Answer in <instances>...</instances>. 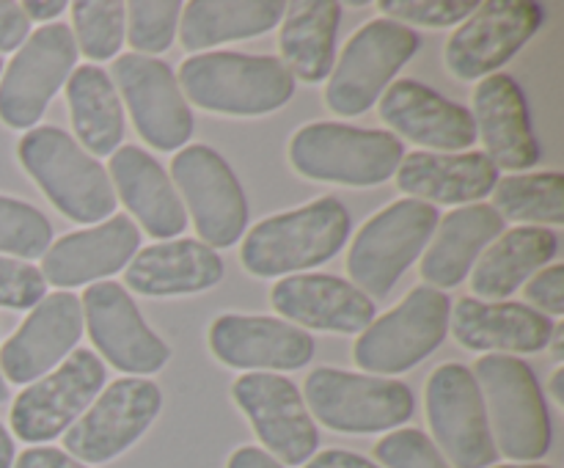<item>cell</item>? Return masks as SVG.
Listing matches in <instances>:
<instances>
[{"instance_id":"2","label":"cell","mask_w":564,"mask_h":468,"mask_svg":"<svg viewBox=\"0 0 564 468\" xmlns=\"http://www.w3.org/2000/svg\"><path fill=\"white\" fill-rule=\"evenodd\" d=\"M350 237V213L334 196L273 215L253 226L242 242V268L259 279L301 273L328 262Z\"/></svg>"},{"instance_id":"40","label":"cell","mask_w":564,"mask_h":468,"mask_svg":"<svg viewBox=\"0 0 564 468\" xmlns=\"http://www.w3.org/2000/svg\"><path fill=\"white\" fill-rule=\"evenodd\" d=\"M47 295V281L42 270L22 259L0 257V306L3 308H33Z\"/></svg>"},{"instance_id":"29","label":"cell","mask_w":564,"mask_h":468,"mask_svg":"<svg viewBox=\"0 0 564 468\" xmlns=\"http://www.w3.org/2000/svg\"><path fill=\"white\" fill-rule=\"evenodd\" d=\"M505 235V218L490 204H468L441 220L427 253L422 275L433 290L457 286L474 270L485 248Z\"/></svg>"},{"instance_id":"5","label":"cell","mask_w":564,"mask_h":468,"mask_svg":"<svg viewBox=\"0 0 564 468\" xmlns=\"http://www.w3.org/2000/svg\"><path fill=\"white\" fill-rule=\"evenodd\" d=\"M402 157L405 146L391 132L334 121L306 124L290 141V160L297 174L336 185H380L397 174Z\"/></svg>"},{"instance_id":"30","label":"cell","mask_w":564,"mask_h":468,"mask_svg":"<svg viewBox=\"0 0 564 468\" xmlns=\"http://www.w3.org/2000/svg\"><path fill=\"white\" fill-rule=\"evenodd\" d=\"M556 248L560 240L543 226H518L505 231L499 240L490 242L488 251H482L477 268L471 270L474 295L485 303H501L540 273L556 257Z\"/></svg>"},{"instance_id":"36","label":"cell","mask_w":564,"mask_h":468,"mask_svg":"<svg viewBox=\"0 0 564 468\" xmlns=\"http://www.w3.org/2000/svg\"><path fill=\"white\" fill-rule=\"evenodd\" d=\"M53 240V226L33 204L0 196V253L11 259L44 257Z\"/></svg>"},{"instance_id":"14","label":"cell","mask_w":564,"mask_h":468,"mask_svg":"<svg viewBox=\"0 0 564 468\" xmlns=\"http://www.w3.org/2000/svg\"><path fill=\"white\" fill-rule=\"evenodd\" d=\"M176 191L185 198L204 246L229 248L248 224V202L240 179L207 143H191L171 163Z\"/></svg>"},{"instance_id":"15","label":"cell","mask_w":564,"mask_h":468,"mask_svg":"<svg viewBox=\"0 0 564 468\" xmlns=\"http://www.w3.org/2000/svg\"><path fill=\"white\" fill-rule=\"evenodd\" d=\"M545 22V9L529 0H490L446 42V69L460 80H482L516 58Z\"/></svg>"},{"instance_id":"6","label":"cell","mask_w":564,"mask_h":468,"mask_svg":"<svg viewBox=\"0 0 564 468\" xmlns=\"http://www.w3.org/2000/svg\"><path fill=\"white\" fill-rule=\"evenodd\" d=\"M438 229V209L419 198H402L361 226L347 253L352 286L367 297H386L400 275L424 253Z\"/></svg>"},{"instance_id":"44","label":"cell","mask_w":564,"mask_h":468,"mask_svg":"<svg viewBox=\"0 0 564 468\" xmlns=\"http://www.w3.org/2000/svg\"><path fill=\"white\" fill-rule=\"evenodd\" d=\"M306 468H380L369 457L347 449H325L306 462Z\"/></svg>"},{"instance_id":"10","label":"cell","mask_w":564,"mask_h":468,"mask_svg":"<svg viewBox=\"0 0 564 468\" xmlns=\"http://www.w3.org/2000/svg\"><path fill=\"white\" fill-rule=\"evenodd\" d=\"M427 422L435 440L444 451V460L455 468H488L494 466L496 449L490 433L488 411H485L482 391L474 372L463 363H444L435 369L424 389Z\"/></svg>"},{"instance_id":"42","label":"cell","mask_w":564,"mask_h":468,"mask_svg":"<svg viewBox=\"0 0 564 468\" xmlns=\"http://www.w3.org/2000/svg\"><path fill=\"white\" fill-rule=\"evenodd\" d=\"M28 36H31V20L22 11V3L0 0V53L20 50Z\"/></svg>"},{"instance_id":"47","label":"cell","mask_w":564,"mask_h":468,"mask_svg":"<svg viewBox=\"0 0 564 468\" xmlns=\"http://www.w3.org/2000/svg\"><path fill=\"white\" fill-rule=\"evenodd\" d=\"M14 466V440H11L9 429L0 424V468Z\"/></svg>"},{"instance_id":"48","label":"cell","mask_w":564,"mask_h":468,"mask_svg":"<svg viewBox=\"0 0 564 468\" xmlns=\"http://www.w3.org/2000/svg\"><path fill=\"white\" fill-rule=\"evenodd\" d=\"M549 345H551V356H554V361H562L564 358V328L562 325H554V334H551Z\"/></svg>"},{"instance_id":"37","label":"cell","mask_w":564,"mask_h":468,"mask_svg":"<svg viewBox=\"0 0 564 468\" xmlns=\"http://www.w3.org/2000/svg\"><path fill=\"white\" fill-rule=\"evenodd\" d=\"M182 3L176 0H135L127 3V42L135 55L165 53L180 28Z\"/></svg>"},{"instance_id":"27","label":"cell","mask_w":564,"mask_h":468,"mask_svg":"<svg viewBox=\"0 0 564 468\" xmlns=\"http://www.w3.org/2000/svg\"><path fill=\"white\" fill-rule=\"evenodd\" d=\"M499 168L485 152H411L397 168V185L424 204H468L494 193Z\"/></svg>"},{"instance_id":"21","label":"cell","mask_w":564,"mask_h":468,"mask_svg":"<svg viewBox=\"0 0 564 468\" xmlns=\"http://www.w3.org/2000/svg\"><path fill=\"white\" fill-rule=\"evenodd\" d=\"M141 246V231L127 215H113L91 229L72 231L44 251L42 275L58 290L91 284L119 273Z\"/></svg>"},{"instance_id":"17","label":"cell","mask_w":564,"mask_h":468,"mask_svg":"<svg viewBox=\"0 0 564 468\" xmlns=\"http://www.w3.org/2000/svg\"><path fill=\"white\" fill-rule=\"evenodd\" d=\"M132 124L149 146L174 152L193 135V113L174 72L160 58L124 53L110 66Z\"/></svg>"},{"instance_id":"20","label":"cell","mask_w":564,"mask_h":468,"mask_svg":"<svg viewBox=\"0 0 564 468\" xmlns=\"http://www.w3.org/2000/svg\"><path fill=\"white\" fill-rule=\"evenodd\" d=\"M209 350L235 369H301L312 361L314 339L297 325L262 314H220L209 325Z\"/></svg>"},{"instance_id":"12","label":"cell","mask_w":564,"mask_h":468,"mask_svg":"<svg viewBox=\"0 0 564 468\" xmlns=\"http://www.w3.org/2000/svg\"><path fill=\"white\" fill-rule=\"evenodd\" d=\"M75 61L77 44L69 25L53 22L31 33L0 80V121L11 130H33L75 72Z\"/></svg>"},{"instance_id":"1","label":"cell","mask_w":564,"mask_h":468,"mask_svg":"<svg viewBox=\"0 0 564 468\" xmlns=\"http://www.w3.org/2000/svg\"><path fill=\"white\" fill-rule=\"evenodd\" d=\"M176 83L193 105L226 116L273 113L295 94V77L279 58L226 50L187 58Z\"/></svg>"},{"instance_id":"51","label":"cell","mask_w":564,"mask_h":468,"mask_svg":"<svg viewBox=\"0 0 564 468\" xmlns=\"http://www.w3.org/2000/svg\"><path fill=\"white\" fill-rule=\"evenodd\" d=\"M6 396H9V385H6V378H3V372H0V402H3Z\"/></svg>"},{"instance_id":"49","label":"cell","mask_w":564,"mask_h":468,"mask_svg":"<svg viewBox=\"0 0 564 468\" xmlns=\"http://www.w3.org/2000/svg\"><path fill=\"white\" fill-rule=\"evenodd\" d=\"M551 396L556 400V405H564V369H556L551 378Z\"/></svg>"},{"instance_id":"26","label":"cell","mask_w":564,"mask_h":468,"mask_svg":"<svg viewBox=\"0 0 564 468\" xmlns=\"http://www.w3.org/2000/svg\"><path fill=\"white\" fill-rule=\"evenodd\" d=\"M455 339L466 350L488 352H538L549 347L554 319L534 312L527 303H485L460 297L455 306Z\"/></svg>"},{"instance_id":"22","label":"cell","mask_w":564,"mask_h":468,"mask_svg":"<svg viewBox=\"0 0 564 468\" xmlns=\"http://www.w3.org/2000/svg\"><path fill=\"white\" fill-rule=\"evenodd\" d=\"M380 119L419 146L460 152L477 141L471 110L441 97L419 80H397L380 97Z\"/></svg>"},{"instance_id":"31","label":"cell","mask_w":564,"mask_h":468,"mask_svg":"<svg viewBox=\"0 0 564 468\" xmlns=\"http://www.w3.org/2000/svg\"><path fill=\"white\" fill-rule=\"evenodd\" d=\"M341 6L334 0H303L286 6L281 20V64L303 83H319L334 72Z\"/></svg>"},{"instance_id":"52","label":"cell","mask_w":564,"mask_h":468,"mask_svg":"<svg viewBox=\"0 0 564 468\" xmlns=\"http://www.w3.org/2000/svg\"><path fill=\"white\" fill-rule=\"evenodd\" d=\"M0 72H3V58H0Z\"/></svg>"},{"instance_id":"4","label":"cell","mask_w":564,"mask_h":468,"mask_svg":"<svg viewBox=\"0 0 564 468\" xmlns=\"http://www.w3.org/2000/svg\"><path fill=\"white\" fill-rule=\"evenodd\" d=\"M474 380L482 391L490 433L499 438L501 455L518 462L549 455L551 416L532 367L516 356L490 352L477 361Z\"/></svg>"},{"instance_id":"23","label":"cell","mask_w":564,"mask_h":468,"mask_svg":"<svg viewBox=\"0 0 564 468\" xmlns=\"http://www.w3.org/2000/svg\"><path fill=\"white\" fill-rule=\"evenodd\" d=\"M270 303L281 317L297 323V328L361 334L375 319L372 297L336 275L295 273L281 279L270 292Z\"/></svg>"},{"instance_id":"45","label":"cell","mask_w":564,"mask_h":468,"mask_svg":"<svg viewBox=\"0 0 564 468\" xmlns=\"http://www.w3.org/2000/svg\"><path fill=\"white\" fill-rule=\"evenodd\" d=\"M226 468H284L273 455H268L264 449L257 446H240L235 455L229 457Z\"/></svg>"},{"instance_id":"43","label":"cell","mask_w":564,"mask_h":468,"mask_svg":"<svg viewBox=\"0 0 564 468\" xmlns=\"http://www.w3.org/2000/svg\"><path fill=\"white\" fill-rule=\"evenodd\" d=\"M14 468H88L86 462L75 460L66 451L53 449V446H31L17 457Z\"/></svg>"},{"instance_id":"16","label":"cell","mask_w":564,"mask_h":468,"mask_svg":"<svg viewBox=\"0 0 564 468\" xmlns=\"http://www.w3.org/2000/svg\"><path fill=\"white\" fill-rule=\"evenodd\" d=\"M231 396L251 422L268 455L284 466H303L317 451L319 433L301 389L284 374L248 372L231 385Z\"/></svg>"},{"instance_id":"25","label":"cell","mask_w":564,"mask_h":468,"mask_svg":"<svg viewBox=\"0 0 564 468\" xmlns=\"http://www.w3.org/2000/svg\"><path fill=\"white\" fill-rule=\"evenodd\" d=\"M110 185L119 191L121 202L147 229V235L160 240H174L187 226V209L180 193L171 185L163 165L143 152L141 146L116 149L110 154Z\"/></svg>"},{"instance_id":"28","label":"cell","mask_w":564,"mask_h":468,"mask_svg":"<svg viewBox=\"0 0 564 468\" xmlns=\"http://www.w3.org/2000/svg\"><path fill=\"white\" fill-rule=\"evenodd\" d=\"M127 286L138 295L171 297L213 290L224 279V259L198 240H165L147 246L127 268Z\"/></svg>"},{"instance_id":"34","label":"cell","mask_w":564,"mask_h":468,"mask_svg":"<svg viewBox=\"0 0 564 468\" xmlns=\"http://www.w3.org/2000/svg\"><path fill=\"white\" fill-rule=\"evenodd\" d=\"M494 209L518 224H564V176L560 171H521L496 182Z\"/></svg>"},{"instance_id":"13","label":"cell","mask_w":564,"mask_h":468,"mask_svg":"<svg viewBox=\"0 0 564 468\" xmlns=\"http://www.w3.org/2000/svg\"><path fill=\"white\" fill-rule=\"evenodd\" d=\"M160 407L163 394L152 380H113L64 433L66 455L80 462H110L152 427Z\"/></svg>"},{"instance_id":"35","label":"cell","mask_w":564,"mask_h":468,"mask_svg":"<svg viewBox=\"0 0 564 468\" xmlns=\"http://www.w3.org/2000/svg\"><path fill=\"white\" fill-rule=\"evenodd\" d=\"M124 17L127 6L116 0H80L72 3V22H75V44L91 61L116 58L124 44Z\"/></svg>"},{"instance_id":"18","label":"cell","mask_w":564,"mask_h":468,"mask_svg":"<svg viewBox=\"0 0 564 468\" xmlns=\"http://www.w3.org/2000/svg\"><path fill=\"white\" fill-rule=\"evenodd\" d=\"M83 325L102 352L105 361L119 372L154 374L171 358L169 345L147 325L135 301L116 281H97L80 297Z\"/></svg>"},{"instance_id":"32","label":"cell","mask_w":564,"mask_h":468,"mask_svg":"<svg viewBox=\"0 0 564 468\" xmlns=\"http://www.w3.org/2000/svg\"><path fill=\"white\" fill-rule=\"evenodd\" d=\"M284 11L286 3L281 0H231V3L193 0L180 17L182 47L196 53L215 44L259 36L273 31L284 20Z\"/></svg>"},{"instance_id":"38","label":"cell","mask_w":564,"mask_h":468,"mask_svg":"<svg viewBox=\"0 0 564 468\" xmlns=\"http://www.w3.org/2000/svg\"><path fill=\"white\" fill-rule=\"evenodd\" d=\"M479 3L474 0H380L378 9L389 14L386 20L408 22L422 28H446L468 20Z\"/></svg>"},{"instance_id":"24","label":"cell","mask_w":564,"mask_h":468,"mask_svg":"<svg viewBox=\"0 0 564 468\" xmlns=\"http://www.w3.org/2000/svg\"><path fill=\"white\" fill-rule=\"evenodd\" d=\"M474 124L496 168L523 171L540 163V143L529 119L527 97L510 75H490L474 91Z\"/></svg>"},{"instance_id":"19","label":"cell","mask_w":564,"mask_h":468,"mask_svg":"<svg viewBox=\"0 0 564 468\" xmlns=\"http://www.w3.org/2000/svg\"><path fill=\"white\" fill-rule=\"evenodd\" d=\"M83 336L80 297L72 292L44 295L25 323L0 347V372L11 383H33L53 372L61 361L75 352Z\"/></svg>"},{"instance_id":"46","label":"cell","mask_w":564,"mask_h":468,"mask_svg":"<svg viewBox=\"0 0 564 468\" xmlns=\"http://www.w3.org/2000/svg\"><path fill=\"white\" fill-rule=\"evenodd\" d=\"M66 6H69L66 0H50V3H42V0H28V3H22V11L28 14V20L50 22L58 14H64Z\"/></svg>"},{"instance_id":"3","label":"cell","mask_w":564,"mask_h":468,"mask_svg":"<svg viewBox=\"0 0 564 468\" xmlns=\"http://www.w3.org/2000/svg\"><path fill=\"white\" fill-rule=\"evenodd\" d=\"M22 168L58 213L75 224H99L116 213L108 171L58 127H33L17 146Z\"/></svg>"},{"instance_id":"8","label":"cell","mask_w":564,"mask_h":468,"mask_svg":"<svg viewBox=\"0 0 564 468\" xmlns=\"http://www.w3.org/2000/svg\"><path fill=\"white\" fill-rule=\"evenodd\" d=\"M452 303L433 286H416L405 301L361 330L352 358L375 374H400L433 356L449 330Z\"/></svg>"},{"instance_id":"33","label":"cell","mask_w":564,"mask_h":468,"mask_svg":"<svg viewBox=\"0 0 564 468\" xmlns=\"http://www.w3.org/2000/svg\"><path fill=\"white\" fill-rule=\"evenodd\" d=\"M66 99L80 146L91 157L113 154L124 138V110L113 80L94 64L77 66L66 80Z\"/></svg>"},{"instance_id":"39","label":"cell","mask_w":564,"mask_h":468,"mask_svg":"<svg viewBox=\"0 0 564 468\" xmlns=\"http://www.w3.org/2000/svg\"><path fill=\"white\" fill-rule=\"evenodd\" d=\"M375 457L386 468H452L422 429L389 433L375 446Z\"/></svg>"},{"instance_id":"7","label":"cell","mask_w":564,"mask_h":468,"mask_svg":"<svg viewBox=\"0 0 564 468\" xmlns=\"http://www.w3.org/2000/svg\"><path fill=\"white\" fill-rule=\"evenodd\" d=\"M308 413L336 433H383L413 416V391L400 380L356 374L345 369H314L303 385Z\"/></svg>"},{"instance_id":"11","label":"cell","mask_w":564,"mask_h":468,"mask_svg":"<svg viewBox=\"0 0 564 468\" xmlns=\"http://www.w3.org/2000/svg\"><path fill=\"white\" fill-rule=\"evenodd\" d=\"M105 385V367L97 352L80 350L61 361L53 372L33 380L11 405V427L25 444H44L64 435L88 411Z\"/></svg>"},{"instance_id":"41","label":"cell","mask_w":564,"mask_h":468,"mask_svg":"<svg viewBox=\"0 0 564 468\" xmlns=\"http://www.w3.org/2000/svg\"><path fill=\"white\" fill-rule=\"evenodd\" d=\"M527 301L532 303L534 312L545 314V317H562L564 314V268L562 264H551L534 273L527 281L523 290Z\"/></svg>"},{"instance_id":"50","label":"cell","mask_w":564,"mask_h":468,"mask_svg":"<svg viewBox=\"0 0 564 468\" xmlns=\"http://www.w3.org/2000/svg\"><path fill=\"white\" fill-rule=\"evenodd\" d=\"M496 468H549V466H538V462H512V466H496Z\"/></svg>"},{"instance_id":"9","label":"cell","mask_w":564,"mask_h":468,"mask_svg":"<svg viewBox=\"0 0 564 468\" xmlns=\"http://www.w3.org/2000/svg\"><path fill=\"white\" fill-rule=\"evenodd\" d=\"M419 33L394 20H372L347 42L330 72L325 102L339 116H361L383 97L397 72L416 55Z\"/></svg>"}]
</instances>
